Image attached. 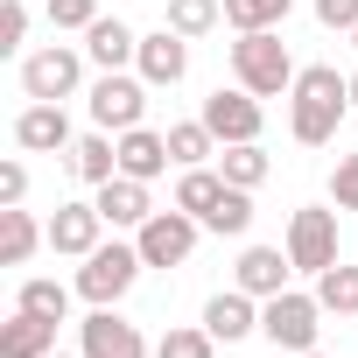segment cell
Returning a JSON list of instances; mask_svg holds the SVG:
<instances>
[{"instance_id": "obj_1", "label": "cell", "mask_w": 358, "mask_h": 358, "mask_svg": "<svg viewBox=\"0 0 358 358\" xmlns=\"http://www.w3.org/2000/svg\"><path fill=\"white\" fill-rule=\"evenodd\" d=\"M344 113H351V78H337L330 64L295 71V85H288V134L302 148H330Z\"/></svg>"}, {"instance_id": "obj_2", "label": "cell", "mask_w": 358, "mask_h": 358, "mask_svg": "<svg viewBox=\"0 0 358 358\" xmlns=\"http://www.w3.org/2000/svg\"><path fill=\"white\" fill-rule=\"evenodd\" d=\"M232 78H239L253 99H281V92L295 85V57H288L281 29H253V36H239V43H232Z\"/></svg>"}, {"instance_id": "obj_3", "label": "cell", "mask_w": 358, "mask_h": 358, "mask_svg": "<svg viewBox=\"0 0 358 358\" xmlns=\"http://www.w3.org/2000/svg\"><path fill=\"white\" fill-rule=\"evenodd\" d=\"M316 330H323V302H316V288H309V295H302V288H281V295L260 302V337H267L274 351L302 358V351H316Z\"/></svg>"}, {"instance_id": "obj_4", "label": "cell", "mask_w": 358, "mask_h": 358, "mask_svg": "<svg viewBox=\"0 0 358 358\" xmlns=\"http://www.w3.org/2000/svg\"><path fill=\"white\" fill-rule=\"evenodd\" d=\"M141 246H127V239H106L99 253H85V267H78V295L92 302V309H113L134 281H141Z\"/></svg>"}, {"instance_id": "obj_5", "label": "cell", "mask_w": 358, "mask_h": 358, "mask_svg": "<svg viewBox=\"0 0 358 358\" xmlns=\"http://www.w3.org/2000/svg\"><path fill=\"white\" fill-rule=\"evenodd\" d=\"M78 85H85V50H71V43H50V50L22 57V92H29V99H50V106H64Z\"/></svg>"}, {"instance_id": "obj_6", "label": "cell", "mask_w": 358, "mask_h": 358, "mask_svg": "<svg viewBox=\"0 0 358 358\" xmlns=\"http://www.w3.org/2000/svg\"><path fill=\"white\" fill-rule=\"evenodd\" d=\"M197 232H204V218H190V211H155L141 232H134V246H141V260L148 267H183L190 253H197Z\"/></svg>"}, {"instance_id": "obj_7", "label": "cell", "mask_w": 358, "mask_h": 358, "mask_svg": "<svg viewBox=\"0 0 358 358\" xmlns=\"http://www.w3.org/2000/svg\"><path fill=\"white\" fill-rule=\"evenodd\" d=\"M141 113H148V78L134 71H99V85H92V120L106 127V134H127V127H141Z\"/></svg>"}, {"instance_id": "obj_8", "label": "cell", "mask_w": 358, "mask_h": 358, "mask_svg": "<svg viewBox=\"0 0 358 358\" xmlns=\"http://www.w3.org/2000/svg\"><path fill=\"white\" fill-rule=\"evenodd\" d=\"M211 134H218V148H232V141H260V127H267V113H260V99L246 92V85H218L211 99H204V113H197Z\"/></svg>"}, {"instance_id": "obj_9", "label": "cell", "mask_w": 358, "mask_h": 358, "mask_svg": "<svg viewBox=\"0 0 358 358\" xmlns=\"http://www.w3.org/2000/svg\"><path fill=\"white\" fill-rule=\"evenodd\" d=\"M288 260H295V274H323V267H337V211H295L288 218Z\"/></svg>"}, {"instance_id": "obj_10", "label": "cell", "mask_w": 358, "mask_h": 358, "mask_svg": "<svg viewBox=\"0 0 358 358\" xmlns=\"http://www.w3.org/2000/svg\"><path fill=\"white\" fill-rule=\"evenodd\" d=\"M78 351L85 358H148V337L120 316V309H92L78 323Z\"/></svg>"}, {"instance_id": "obj_11", "label": "cell", "mask_w": 358, "mask_h": 358, "mask_svg": "<svg viewBox=\"0 0 358 358\" xmlns=\"http://www.w3.org/2000/svg\"><path fill=\"white\" fill-rule=\"evenodd\" d=\"M71 120H64V106H50V99H29L22 106V120H15V148H29V155H71Z\"/></svg>"}, {"instance_id": "obj_12", "label": "cell", "mask_w": 358, "mask_h": 358, "mask_svg": "<svg viewBox=\"0 0 358 358\" xmlns=\"http://www.w3.org/2000/svg\"><path fill=\"white\" fill-rule=\"evenodd\" d=\"M99 246H106V218H99V204H57V218H50V253L85 260V253H99Z\"/></svg>"}, {"instance_id": "obj_13", "label": "cell", "mask_w": 358, "mask_h": 358, "mask_svg": "<svg viewBox=\"0 0 358 358\" xmlns=\"http://www.w3.org/2000/svg\"><path fill=\"white\" fill-rule=\"evenodd\" d=\"M99 218L113 225V232H141L148 218H155V197H148V183L141 176H113V183H99Z\"/></svg>"}, {"instance_id": "obj_14", "label": "cell", "mask_w": 358, "mask_h": 358, "mask_svg": "<svg viewBox=\"0 0 358 358\" xmlns=\"http://www.w3.org/2000/svg\"><path fill=\"white\" fill-rule=\"evenodd\" d=\"M134 71H141L148 85H183V71H190V36H176V29L162 22L155 36H141V57H134Z\"/></svg>"}, {"instance_id": "obj_15", "label": "cell", "mask_w": 358, "mask_h": 358, "mask_svg": "<svg viewBox=\"0 0 358 358\" xmlns=\"http://www.w3.org/2000/svg\"><path fill=\"white\" fill-rule=\"evenodd\" d=\"M288 274H295V260H288V246H246L239 253V267H232V288H246V295H281L288 288Z\"/></svg>"}, {"instance_id": "obj_16", "label": "cell", "mask_w": 358, "mask_h": 358, "mask_svg": "<svg viewBox=\"0 0 358 358\" xmlns=\"http://www.w3.org/2000/svg\"><path fill=\"white\" fill-rule=\"evenodd\" d=\"M204 330H211L218 344L253 337V330H260V295H246V288H218V295L204 302Z\"/></svg>"}, {"instance_id": "obj_17", "label": "cell", "mask_w": 358, "mask_h": 358, "mask_svg": "<svg viewBox=\"0 0 358 358\" xmlns=\"http://www.w3.org/2000/svg\"><path fill=\"white\" fill-rule=\"evenodd\" d=\"M85 57H92L99 71H127V64L141 57V36H134L120 15H99V22L85 29Z\"/></svg>"}, {"instance_id": "obj_18", "label": "cell", "mask_w": 358, "mask_h": 358, "mask_svg": "<svg viewBox=\"0 0 358 358\" xmlns=\"http://www.w3.org/2000/svg\"><path fill=\"white\" fill-rule=\"evenodd\" d=\"M57 351V323L36 316V309H15L0 323V358H50Z\"/></svg>"}, {"instance_id": "obj_19", "label": "cell", "mask_w": 358, "mask_h": 358, "mask_svg": "<svg viewBox=\"0 0 358 358\" xmlns=\"http://www.w3.org/2000/svg\"><path fill=\"white\" fill-rule=\"evenodd\" d=\"M169 162H176V155H169V134H155V127H127V134H120V176L155 183Z\"/></svg>"}, {"instance_id": "obj_20", "label": "cell", "mask_w": 358, "mask_h": 358, "mask_svg": "<svg viewBox=\"0 0 358 358\" xmlns=\"http://www.w3.org/2000/svg\"><path fill=\"white\" fill-rule=\"evenodd\" d=\"M71 176H78V183H113V176H120V141L99 127V134H78L71 141Z\"/></svg>"}, {"instance_id": "obj_21", "label": "cell", "mask_w": 358, "mask_h": 358, "mask_svg": "<svg viewBox=\"0 0 358 358\" xmlns=\"http://www.w3.org/2000/svg\"><path fill=\"white\" fill-rule=\"evenodd\" d=\"M36 246H50V225H36L22 204H8V211H0V260H8V267H29Z\"/></svg>"}, {"instance_id": "obj_22", "label": "cell", "mask_w": 358, "mask_h": 358, "mask_svg": "<svg viewBox=\"0 0 358 358\" xmlns=\"http://www.w3.org/2000/svg\"><path fill=\"white\" fill-rule=\"evenodd\" d=\"M267 169H274V162H267L260 141H232V148H218V176H225L232 190H260V183H267Z\"/></svg>"}, {"instance_id": "obj_23", "label": "cell", "mask_w": 358, "mask_h": 358, "mask_svg": "<svg viewBox=\"0 0 358 358\" xmlns=\"http://www.w3.org/2000/svg\"><path fill=\"white\" fill-rule=\"evenodd\" d=\"M225 190H232V183H225L218 169H183V176H176V211H190V218H211Z\"/></svg>"}, {"instance_id": "obj_24", "label": "cell", "mask_w": 358, "mask_h": 358, "mask_svg": "<svg viewBox=\"0 0 358 358\" xmlns=\"http://www.w3.org/2000/svg\"><path fill=\"white\" fill-rule=\"evenodd\" d=\"M316 302H323V316H358V267L351 260L323 267L316 274Z\"/></svg>"}, {"instance_id": "obj_25", "label": "cell", "mask_w": 358, "mask_h": 358, "mask_svg": "<svg viewBox=\"0 0 358 358\" xmlns=\"http://www.w3.org/2000/svg\"><path fill=\"white\" fill-rule=\"evenodd\" d=\"M169 155H176V169H204V162L218 155V134H211L204 120H176V127H169Z\"/></svg>"}, {"instance_id": "obj_26", "label": "cell", "mask_w": 358, "mask_h": 358, "mask_svg": "<svg viewBox=\"0 0 358 358\" xmlns=\"http://www.w3.org/2000/svg\"><path fill=\"white\" fill-rule=\"evenodd\" d=\"M162 22L176 29V36H211L218 22H225V0H169V8H162Z\"/></svg>"}, {"instance_id": "obj_27", "label": "cell", "mask_w": 358, "mask_h": 358, "mask_svg": "<svg viewBox=\"0 0 358 358\" xmlns=\"http://www.w3.org/2000/svg\"><path fill=\"white\" fill-rule=\"evenodd\" d=\"M288 8H295V0H225V22L239 36H253V29H281Z\"/></svg>"}, {"instance_id": "obj_28", "label": "cell", "mask_w": 358, "mask_h": 358, "mask_svg": "<svg viewBox=\"0 0 358 358\" xmlns=\"http://www.w3.org/2000/svg\"><path fill=\"white\" fill-rule=\"evenodd\" d=\"M246 225H253V190H225L218 211L204 218V232H218V239H246Z\"/></svg>"}, {"instance_id": "obj_29", "label": "cell", "mask_w": 358, "mask_h": 358, "mask_svg": "<svg viewBox=\"0 0 358 358\" xmlns=\"http://www.w3.org/2000/svg\"><path fill=\"white\" fill-rule=\"evenodd\" d=\"M218 351V337L204 330V323H176V330H162V344H155V358H211Z\"/></svg>"}, {"instance_id": "obj_30", "label": "cell", "mask_w": 358, "mask_h": 358, "mask_svg": "<svg viewBox=\"0 0 358 358\" xmlns=\"http://www.w3.org/2000/svg\"><path fill=\"white\" fill-rule=\"evenodd\" d=\"M15 309H36V316L64 323V316H71V288H64V281H43V274H36V281H22V302H15Z\"/></svg>"}, {"instance_id": "obj_31", "label": "cell", "mask_w": 358, "mask_h": 358, "mask_svg": "<svg viewBox=\"0 0 358 358\" xmlns=\"http://www.w3.org/2000/svg\"><path fill=\"white\" fill-rule=\"evenodd\" d=\"M330 204L337 211H358V148L337 155V169H330Z\"/></svg>"}, {"instance_id": "obj_32", "label": "cell", "mask_w": 358, "mask_h": 358, "mask_svg": "<svg viewBox=\"0 0 358 358\" xmlns=\"http://www.w3.org/2000/svg\"><path fill=\"white\" fill-rule=\"evenodd\" d=\"M99 22V0H50V29H92Z\"/></svg>"}, {"instance_id": "obj_33", "label": "cell", "mask_w": 358, "mask_h": 358, "mask_svg": "<svg viewBox=\"0 0 358 358\" xmlns=\"http://www.w3.org/2000/svg\"><path fill=\"white\" fill-rule=\"evenodd\" d=\"M22 36H29V0H0V50H22Z\"/></svg>"}, {"instance_id": "obj_34", "label": "cell", "mask_w": 358, "mask_h": 358, "mask_svg": "<svg viewBox=\"0 0 358 358\" xmlns=\"http://www.w3.org/2000/svg\"><path fill=\"white\" fill-rule=\"evenodd\" d=\"M29 197V162H0V211Z\"/></svg>"}, {"instance_id": "obj_35", "label": "cell", "mask_w": 358, "mask_h": 358, "mask_svg": "<svg viewBox=\"0 0 358 358\" xmlns=\"http://www.w3.org/2000/svg\"><path fill=\"white\" fill-rule=\"evenodd\" d=\"M316 22H323V29H344V36H351V29H358V0H316Z\"/></svg>"}, {"instance_id": "obj_36", "label": "cell", "mask_w": 358, "mask_h": 358, "mask_svg": "<svg viewBox=\"0 0 358 358\" xmlns=\"http://www.w3.org/2000/svg\"><path fill=\"white\" fill-rule=\"evenodd\" d=\"M351 113H358V71H351Z\"/></svg>"}, {"instance_id": "obj_37", "label": "cell", "mask_w": 358, "mask_h": 358, "mask_svg": "<svg viewBox=\"0 0 358 358\" xmlns=\"http://www.w3.org/2000/svg\"><path fill=\"white\" fill-rule=\"evenodd\" d=\"M50 358H71V351H50ZM78 358H85V351H78Z\"/></svg>"}, {"instance_id": "obj_38", "label": "cell", "mask_w": 358, "mask_h": 358, "mask_svg": "<svg viewBox=\"0 0 358 358\" xmlns=\"http://www.w3.org/2000/svg\"><path fill=\"white\" fill-rule=\"evenodd\" d=\"M351 50H358V29H351Z\"/></svg>"}, {"instance_id": "obj_39", "label": "cell", "mask_w": 358, "mask_h": 358, "mask_svg": "<svg viewBox=\"0 0 358 358\" xmlns=\"http://www.w3.org/2000/svg\"><path fill=\"white\" fill-rule=\"evenodd\" d=\"M302 358H323V351H302Z\"/></svg>"}]
</instances>
